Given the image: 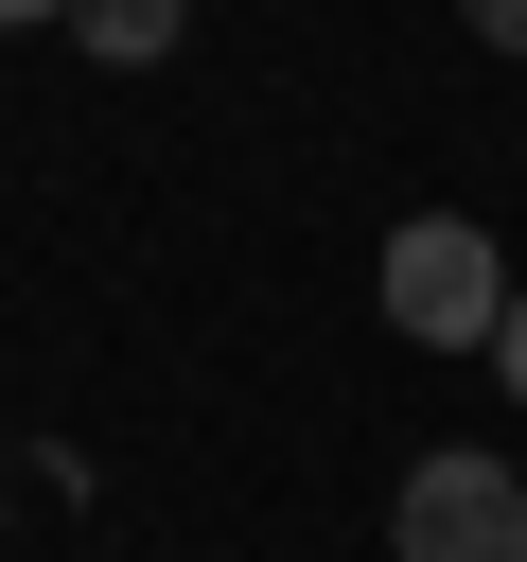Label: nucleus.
<instances>
[{
  "instance_id": "3",
  "label": "nucleus",
  "mask_w": 527,
  "mask_h": 562,
  "mask_svg": "<svg viewBox=\"0 0 527 562\" xmlns=\"http://www.w3.org/2000/svg\"><path fill=\"white\" fill-rule=\"evenodd\" d=\"M70 35H88L105 70H158V53L193 35V0H70Z\"/></svg>"
},
{
  "instance_id": "4",
  "label": "nucleus",
  "mask_w": 527,
  "mask_h": 562,
  "mask_svg": "<svg viewBox=\"0 0 527 562\" xmlns=\"http://www.w3.org/2000/svg\"><path fill=\"white\" fill-rule=\"evenodd\" d=\"M457 18H474V35H492V53H527V0H457Z\"/></svg>"
},
{
  "instance_id": "6",
  "label": "nucleus",
  "mask_w": 527,
  "mask_h": 562,
  "mask_svg": "<svg viewBox=\"0 0 527 562\" xmlns=\"http://www.w3.org/2000/svg\"><path fill=\"white\" fill-rule=\"evenodd\" d=\"M35 18H70V0H0V35H35Z\"/></svg>"
},
{
  "instance_id": "2",
  "label": "nucleus",
  "mask_w": 527,
  "mask_h": 562,
  "mask_svg": "<svg viewBox=\"0 0 527 562\" xmlns=\"http://www.w3.org/2000/svg\"><path fill=\"white\" fill-rule=\"evenodd\" d=\"M386 562H527V474H509V457H474V439L404 457V509H386Z\"/></svg>"
},
{
  "instance_id": "5",
  "label": "nucleus",
  "mask_w": 527,
  "mask_h": 562,
  "mask_svg": "<svg viewBox=\"0 0 527 562\" xmlns=\"http://www.w3.org/2000/svg\"><path fill=\"white\" fill-rule=\"evenodd\" d=\"M492 369H509V404H527V299H509V334H492Z\"/></svg>"
},
{
  "instance_id": "1",
  "label": "nucleus",
  "mask_w": 527,
  "mask_h": 562,
  "mask_svg": "<svg viewBox=\"0 0 527 562\" xmlns=\"http://www.w3.org/2000/svg\"><path fill=\"white\" fill-rule=\"evenodd\" d=\"M509 299H527V281H509V246H492L474 211H404V228H386V334H404V351H492Z\"/></svg>"
}]
</instances>
